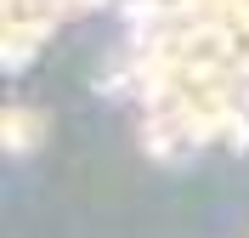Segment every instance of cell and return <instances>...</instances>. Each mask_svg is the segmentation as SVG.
Masks as SVG:
<instances>
[{"mask_svg": "<svg viewBox=\"0 0 249 238\" xmlns=\"http://www.w3.org/2000/svg\"><path fill=\"white\" fill-rule=\"evenodd\" d=\"M40 113H29V108H6V119H0V136H6V147L12 153H34V142H40Z\"/></svg>", "mask_w": 249, "mask_h": 238, "instance_id": "cell-1", "label": "cell"}]
</instances>
